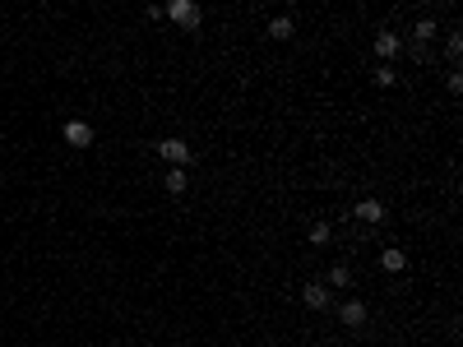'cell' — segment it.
<instances>
[{"label": "cell", "mask_w": 463, "mask_h": 347, "mask_svg": "<svg viewBox=\"0 0 463 347\" xmlns=\"http://www.w3.org/2000/svg\"><path fill=\"white\" fill-rule=\"evenodd\" d=\"M158 153H162V158H167L171 167H185V162H190V158H195L185 139H162V144H158Z\"/></svg>", "instance_id": "2"}, {"label": "cell", "mask_w": 463, "mask_h": 347, "mask_svg": "<svg viewBox=\"0 0 463 347\" xmlns=\"http://www.w3.org/2000/svg\"><path fill=\"white\" fill-rule=\"evenodd\" d=\"M61 135H65V144H70V149H88V144H93V125L88 121H65Z\"/></svg>", "instance_id": "3"}, {"label": "cell", "mask_w": 463, "mask_h": 347, "mask_svg": "<svg viewBox=\"0 0 463 347\" xmlns=\"http://www.w3.org/2000/svg\"><path fill=\"white\" fill-rule=\"evenodd\" d=\"M310 241H315V245L329 241V223H315V227H310Z\"/></svg>", "instance_id": "14"}, {"label": "cell", "mask_w": 463, "mask_h": 347, "mask_svg": "<svg viewBox=\"0 0 463 347\" xmlns=\"http://www.w3.org/2000/svg\"><path fill=\"white\" fill-rule=\"evenodd\" d=\"M352 283V269H348V264H339V269L329 273V287H348Z\"/></svg>", "instance_id": "11"}, {"label": "cell", "mask_w": 463, "mask_h": 347, "mask_svg": "<svg viewBox=\"0 0 463 347\" xmlns=\"http://www.w3.org/2000/svg\"><path fill=\"white\" fill-rule=\"evenodd\" d=\"M399 46H403V37H399V32H375V56L394 61V56H399Z\"/></svg>", "instance_id": "7"}, {"label": "cell", "mask_w": 463, "mask_h": 347, "mask_svg": "<svg viewBox=\"0 0 463 347\" xmlns=\"http://www.w3.org/2000/svg\"><path fill=\"white\" fill-rule=\"evenodd\" d=\"M413 37H417V42H431V37H435V24H431V19H422V24L413 28Z\"/></svg>", "instance_id": "12"}, {"label": "cell", "mask_w": 463, "mask_h": 347, "mask_svg": "<svg viewBox=\"0 0 463 347\" xmlns=\"http://www.w3.org/2000/svg\"><path fill=\"white\" fill-rule=\"evenodd\" d=\"M292 32H296V24H292V19H287V15H278L274 24H269V37H278V42H287Z\"/></svg>", "instance_id": "9"}, {"label": "cell", "mask_w": 463, "mask_h": 347, "mask_svg": "<svg viewBox=\"0 0 463 347\" xmlns=\"http://www.w3.org/2000/svg\"><path fill=\"white\" fill-rule=\"evenodd\" d=\"M445 51H449V56H454V61H459V56H463V37H459V32H454V37H449V42H445Z\"/></svg>", "instance_id": "15"}, {"label": "cell", "mask_w": 463, "mask_h": 347, "mask_svg": "<svg viewBox=\"0 0 463 347\" xmlns=\"http://www.w3.org/2000/svg\"><path fill=\"white\" fill-rule=\"evenodd\" d=\"M380 269H385V273H403V269H408V255H403L399 245H389L385 255H380Z\"/></svg>", "instance_id": "8"}, {"label": "cell", "mask_w": 463, "mask_h": 347, "mask_svg": "<svg viewBox=\"0 0 463 347\" xmlns=\"http://www.w3.org/2000/svg\"><path fill=\"white\" fill-rule=\"evenodd\" d=\"M394 79H399V75H394L389 65H380V70H375V84H380V88H394Z\"/></svg>", "instance_id": "13"}, {"label": "cell", "mask_w": 463, "mask_h": 347, "mask_svg": "<svg viewBox=\"0 0 463 347\" xmlns=\"http://www.w3.org/2000/svg\"><path fill=\"white\" fill-rule=\"evenodd\" d=\"M162 15H167L171 24H181V28H200L204 10L195 5V0H171V5H162Z\"/></svg>", "instance_id": "1"}, {"label": "cell", "mask_w": 463, "mask_h": 347, "mask_svg": "<svg viewBox=\"0 0 463 347\" xmlns=\"http://www.w3.org/2000/svg\"><path fill=\"white\" fill-rule=\"evenodd\" d=\"M301 301H306V310H324V306H329V287L324 283H306L301 287Z\"/></svg>", "instance_id": "6"}, {"label": "cell", "mask_w": 463, "mask_h": 347, "mask_svg": "<svg viewBox=\"0 0 463 347\" xmlns=\"http://www.w3.org/2000/svg\"><path fill=\"white\" fill-rule=\"evenodd\" d=\"M357 223L380 227L385 223V204H380V199H361V204H357Z\"/></svg>", "instance_id": "5"}, {"label": "cell", "mask_w": 463, "mask_h": 347, "mask_svg": "<svg viewBox=\"0 0 463 347\" xmlns=\"http://www.w3.org/2000/svg\"><path fill=\"white\" fill-rule=\"evenodd\" d=\"M366 315H370L366 301H343V306H339V319L348 324V329H361V324H366Z\"/></svg>", "instance_id": "4"}, {"label": "cell", "mask_w": 463, "mask_h": 347, "mask_svg": "<svg viewBox=\"0 0 463 347\" xmlns=\"http://www.w3.org/2000/svg\"><path fill=\"white\" fill-rule=\"evenodd\" d=\"M162 185H167L171 195H185V185H190V181H185V167H171V171H167V181H162Z\"/></svg>", "instance_id": "10"}]
</instances>
